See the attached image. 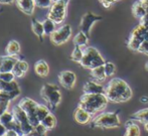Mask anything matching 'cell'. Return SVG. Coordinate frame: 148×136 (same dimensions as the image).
I'll use <instances>...</instances> for the list:
<instances>
[{
	"mask_svg": "<svg viewBox=\"0 0 148 136\" xmlns=\"http://www.w3.org/2000/svg\"><path fill=\"white\" fill-rule=\"evenodd\" d=\"M144 129H145V130H146L147 132H148V122L144 123Z\"/></svg>",
	"mask_w": 148,
	"mask_h": 136,
	"instance_id": "45",
	"label": "cell"
},
{
	"mask_svg": "<svg viewBox=\"0 0 148 136\" xmlns=\"http://www.w3.org/2000/svg\"><path fill=\"white\" fill-rule=\"evenodd\" d=\"M90 71H91V72H90L91 77L97 82H103L107 78V75H106V73H105V69H104V65L103 66L97 67V68H94Z\"/></svg>",
	"mask_w": 148,
	"mask_h": 136,
	"instance_id": "21",
	"label": "cell"
},
{
	"mask_svg": "<svg viewBox=\"0 0 148 136\" xmlns=\"http://www.w3.org/2000/svg\"><path fill=\"white\" fill-rule=\"evenodd\" d=\"M72 36V27L70 24H64L51 35V41L56 45H60L66 43Z\"/></svg>",
	"mask_w": 148,
	"mask_h": 136,
	"instance_id": "10",
	"label": "cell"
},
{
	"mask_svg": "<svg viewBox=\"0 0 148 136\" xmlns=\"http://www.w3.org/2000/svg\"><path fill=\"white\" fill-rule=\"evenodd\" d=\"M49 113H51V111H49V107H47L45 105H40V104H38V105H37L36 117H37V119L39 120V122H41V121H42L43 119H45V117L49 114Z\"/></svg>",
	"mask_w": 148,
	"mask_h": 136,
	"instance_id": "29",
	"label": "cell"
},
{
	"mask_svg": "<svg viewBox=\"0 0 148 136\" xmlns=\"http://www.w3.org/2000/svg\"><path fill=\"white\" fill-rule=\"evenodd\" d=\"M70 0H58L53 3L49 9L47 18L55 21L57 24H60L66 19V7Z\"/></svg>",
	"mask_w": 148,
	"mask_h": 136,
	"instance_id": "7",
	"label": "cell"
},
{
	"mask_svg": "<svg viewBox=\"0 0 148 136\" xmlns=\"http://www.w3.org/2000/svg\"><path fill=\"white\" fill-rule=\"evenodd\" d=\"M6 56H16L18 54L20 53V45L18 41H10L8 43L7 47L5 49Z\"/></svg>",
	"mask_w": 148,
	"mask_h": 136,
	"instance_id": "25",
	"label": "cell"
},
{
	"mask_svg": "<svg viewBox=\"0 0 148 136\" xmlns=\"http://www.w3.org/2000/svg\"><path fill=\"white\" fill-rule=\"evenodd\" d=\"M106 97L112 103H124L132 98L130 86L120 78H113L105 87Z\"/></svg>",
	"mask_w": 148,
	"mask_h": 136,
	"instance_id": "1",
	"label": "cell"
},
{
	"mask_svg": "<svg viewBox=\"0 0 148 136\" xmlns=\"http://www.w3.org/2000/svg\"><path fill=\"white\" fill-rule=\"evenodd\" d=\"M84 56V47H75L74 51H73L72 54H71V60L75 63H79L80 64L81 60Z\"/></svg>",
	"mask_w": 148,
	"mask_h": 136,
	"instance_id": "30",
	"label": "cell"
},
{
	"mask_svg": "<svg viewBox=\"0 0 148 136\" xmlns=\"http://www.w3.org/2000/svg\"><path fill=\"white\" fill-rule=\"evenodd\" d=\"M40 124H42L47 130H51L57 126V118L55 117V115L49 113L45 119L40 122Z\"/></svg>",
	"mask_w": 148,
	"mask_h": 136,
	"instance_id": "27",
	"label": "cell"
},
{
	"mask_svg": "<svg viewBox=\"0 0 148 136\" xmlns=\"http://www.w3.org/2000/svg\"><path fill=\"white\" fill-rule=\"evenodd\" d=\"M108 98L105 94H83L80 98L79 106L84 108L92 115L103 111L108 105Z\"/></svg>",
	"mask_w": 148,
	"mask_h": 136,
	"instance_id": "2",
	"label": "cell"
},
{
	"mask_svg": "<svg viewBox=\"0 0 148 136\" xmlns=\"http://www.w3.org/2000/svg\"><path fill=\"white\" fill-rule=\"evenodd\" d=\"M34 71H35V73H36V75H38L41 78H45V77H47V75H49V65L47 64V62L40 60L35 63Z\"/></svg>",
	"mask_w": 148,
	"mask_h": 136,
	"instance_id": "20",
	"label": "cell"
},
{
	"mask_svg": "<svg viewBox=\"0 0 148 136\" xmlns=\"http://www.w3.org/2000/svg\"><path fill=\"white\" fill-rule=\"evenodd\" d=\"M31 28H32V31L34 32V34L42 41V37L45 35V29H43L42 22L38 21L35 18H32V20H31Z\"/></svg>",
	"mask_w": 148,
	"mask_h": 136,
	"instance_id": "26",
	"label": "cell"
},
{
	"mask_svg": "<svg viewBox=\"0 0 148 136\" xmlns=\"http://www.w3.org/2000/svg\"><path fill=\"white\" fill-rule=\"evenodd\" d=\"M18 105H19V107L26 113V115H27L28 119H29L31 125H32L33 127L40 124V122H39V120L36 117V108H37L38 103H36L34 100L30 99V98L24 97L20 100Z\"/></svg>",
	"mask_w": 148,
	"mask_h": 136,
	"instance_id": "8",
	"label": "cell"
},
{
	"mask_svg": "<svg viewBox=\"0 0 148 136\" xmlns=\"http://www.w3.org/2000/svg\"><path fill=\"white\" fill-rule=\"evenodd\" d=\"M18 58L16 56H2V62H1V72H12L14 66L17 63Z\"/></svg>",
	"mask_w": 148,
	"mask_h": 136,
	"instance_id": "17",
	"label": "cell"
},
{
	"mask_svg": "<svg viewBox=\"0 0 148 136\" xmlns=\"http://www.w3.org/2000/svg\"><path fill=\"white\" fill-rule=\"evenodd\" d=\"M77 81V76L72 71H62L59 74V82L64 88L71 90L74 88Z\"/></svg>",
	"mask_w": 148,
	"mask_h": 136,
	"instance_id": "12",
	"label": "cell"
},
{
	"mask_svg": "<svg viewBox=\"0 0 148 136\" xmlns=\"http://www.w3.org/2000/svg\"><path fill=\"white\" fill-rule=\"evenodd\" d=\"M20 95L19 91L14 92H0V101H12Z\"/></svg>",
	"mask_w": 148,
	"mask_h": 136,
	"instance_id": "31",
	"label": "cell"
},
{
	"mask_svg": "<svg viewBox=\"0 0 148 136\" xmlns=\"http://www.w3.org/2000/svg\"><path fill=\"white\" fill-rule=\"evenodd\" d=\"M12 113H13L14 119L17 121V123L19 124L20 128H21V132L22 135L26 136L27 134H29L31 132V130L33 129V126L31 125L29 119H28L26 113L19 107V105L14 106L12 109Z\"/></svg>",
	"mask_w": 148,
	"mask_h": 136,
	"instance_id": "9",
	"label": "cell"
},
{
	"mask_svg": "<svg viewBox=\"0 0 148 136\" xmlns=\"http://www.w3.org/2000/svg\"><path fill=\"white\" fill-rule=\"evenodd\" d=\"M140 101L142 102V103H148V97H146V96H143V97L140 98Z\"/></svg>",
	"mask_w": 148,
	"mask_h": 136,
	"instance_id": "43",
	"label": "cell"
},
{
	"mask_svg": "<svg viewBox=\"0 0 148 136\" xmlns=\"http://www.w3.org/2000/svg\"><path fill=\"white\" fill-rule=\"evenodd\" d=\"M9 101H0V116L3 114L5 111H7L9 107Z\"/></svg>",
	"mask_w": 148,
	"mask_h": 136,
	"instance_id": "38",
	"label": "cell"
},
{
	"mask_svg": "<svg viewBox=\"0 0 148 136\" xmlns=\"http://www.w3.org/2000/svg\"><path fill=\"white\" fill-rule=\"evenodd\" d=\"M140 23H142L143 25H144L146 28L148 29V20H146V19H142V20H140Z\"/></svg>",
	"mask_w": 148,
	"mask_h": 136,
	"instance_id": "44",
	"label": "cell"
},
{
	"mask_svg": "<svg viewBox=\"0 0 148 136\" xmlns=\"http://www.w3.org/2000/svg\"><path fill=\"white\" fill-rule=\"evenodd\" d=\"M28 71V64L25 62V60H18L17 63L14 66L13 70H12V73L14 74L15 78H22V77L25 76V74Z\"/></svg>",
	"mask_w": 148,
	"mask_h": 136,
	"instance_id": "18",
	"label": "cell"
},
{
	"mask_svg": "<svg viewBox=\"0 0 148 136\" xmlns=\"http://www.w3.org/2000/svg\"><path fill=\"white\" fill-rule=\"evenodd\" d=\"M19 90V86L15 80L12 82H3L0 80V92H14Z\"/></svg>",
	"mask_w": 148,
	"mask_h": 136,
	"instance_id": "24",
	"label": "cell"
},
{
	"mask_svg": "<svg viewBox=\"0 0 148 136\" xmlns=\"http://www.w3.org/2000/svg\"><path fill=\"white\" fill-rule=\"evenodd\" d=\"M145 69H146V70L148 71V63H146V64H145Z\"/></svg>",
	"mask_w": 148,
	"mask_h": 136,
	"instance_id": "47",
	"label": "cell"
},
{
	"mask_svg": "<svg viewBox=\"0 0 148 136\" xmlns=\"http://www.w3.org/2000/svg\"><path fill=\"white\" fill-rule=\"evenodd\" d=\"M105 63L106 60H104L103 56L100 54V52L96 47H88V45L84 47V56L80 63L83 68L92 70L99 66H103Z\"/></svg>",
	"mask_w": 148,
	"mask_h": 136,
	"instance_id": "4",
	"label": "cell"
},
{
	"mask_svg": "<svg viewBox=\"0 0 148 136\" xmlns=\"http://www.w3.org/2000/svg\"><path fill=\"white\" fill-rule=\"evenodd\" d=\"M15 4L23 13L31 15L35 8V0H15Z\"/></svg>",
	"mask_w": 148,
	"mask_h": 136,
	"instance_id": "15",
	"label": "cell"
},
{
	"mask_svg": "<svg viewBox=\"0 0 148 136\" xmlns=\"http://www.w3.org/2000/svg\"><path fill=\"white\" fill-rule=\"evenodd\" d=\"M130 118H131V120L137 121V122H140V123H142V124L148 122V108L141 109V110L133 113L130 116Z\"/></svg>",
	"mask_w": 148,
	"mask_h": 136,
	"instance_id": "22",
	"label": "cell"
},
{
	"mask_svg": "<svg viewBox=\"0 0 148 136\" xmlns=\"http://www.w3.org/2000/svg\"><path fill=\"white\" fill-rule=\"evenodd\" d=\"M13 120H14V116H13L12 111L11 112H9V111L7 110V111H5L1 116H0V122H1L5 127L7 126L10 122H12Z\"/></svg>",
	"mask_w": 148,
	"mask_h": 136,
	"instance_id": "33",
	"label": "cell"
},
{
	"mask_svg": "<svg viewBox=\"0 0 148 136\" xmlns=\"http://www.w3.org/2000/svg\"><path fill=\"white\" fill-rule=\"evenodd\" d=\"M104 69H105V73L107 77H113L116 72V67L113 63L111 62H106L104 64Z\"/></svg>",
	"mask_w": 148,
	"mask_h": 136,
	"instance_id": "34",
	"label": "cell"
},
{
	"mask_svg": "<svg viewBox=\"0 0 148 136\" xmlns=\"http://www.w3.org/2000/svg\"><path fill=\"white\" fill-rule=\"evenodd\" d=\"M55 1H58V0H53V2H55Z\"/></svg>",
	"mask_w": 148,
	"mask_h": 136,
	"instance_id": "48",
	"label": "cell"
},
{
	"mask_svg": "<svg viewBox=\"0 0 148 136\" xmlns=\"http://www.w3.org/2000/svg\"><path fill=\"white\" fill-rule=\"evenodd\" d=\"M132 12L135 17L138 19H143L147 13V8L143 0H137L132 6Z\"/></svg>",
	"mask_w": 148,
	"mask_h": 136,
	"instance_id": "16",
	"label": "cell"
},
{
	"mask_svg": "<svg viewBox=\"0 0 148 136\" xmlns=\"http://www.w3.org/2000/svg\"><path fill=\"white\" fill-rule=\"evenodd\" d=\"M1 62H2V56H0V68H1ZM0 73H1V70H0Z\"/></svg>",
	"mask_w": 148,
	"mask_h": 136,
	"instance_id": "46",
	"label": "cell"
},
{
	"mask_svg": "<svg viewBox=\"0 0 148 136\" xmlns=\"http://www.w3.org/2000/svg\"><path fill=\"white\" fill-rule=\"evenodd\" d=\"M15 79V76L12 72H1L0 73V80L3 82H12Z\"/></svg>",
	"mask_w": 148,
	"mask_h": 136,
	"instance_id": "35",
	"label": "cell"
},
{
	"mask_svg": "<svg viewBox=\"0 0 148 136\" xmlns=\"http://www.w3.org/2000/svg\"><path fill=\"white\" fill-rule=\"evenodd\" d=\"M15 0H0V4H12Z\"/></svg>",
	"mask_w": 148,
	"mask_h": 136,
	"instance_id": "42",
	"label": "cell"
},
{
	"mask_svg": "<svg viewBox=\"0 0 148 136\" xmlns=\"http://www.w3.org/2000/svg\"><path fill=\"white\" fill-rule=\"evenodd\" d=\"M138 52L141 54H147L148 56V38H146L142 43H141Z\"/></svg>",
	"mask_w": 148,
	"mask_h": 136,
	"instance_id": "37",
	"label": "cell"
},
{
	"mask_svg": "<svg viewBox=\"0 0 148 136\" xmlns=\"http://www.w3.org/2000/svg\"><path fill=\"white\" fill-rule=\"evenodd\" d=\"M91 126L93 128L111 129L121 126V120L118 112H103L92 119Z\"/></svg>",
	"mask_w": 148,
	"mask_h": 136,
	"instance_id": "3",
	"label": "cell"
},
{
	"mask_svg": "<svg viewBox=\"0 0 148 136\" xmlns=\"http://www.w3.org/2000/svg\"><path fill=\"white\" fill-rule=\"evenodd\" d=\"M92 116H93V115H92L91 113H89L88 111L85 110L84 108L80 107V106H78V108H77L74 112L75 121L81 125L89 124V123L92 121V119H93Z\"/></svg>",
	"mask_w": 148,
	"mask_h": 136,
	"instance_id": "13",
	"label": "cell"
},
{
	"mask_svg": "<svg viewBox=\"0 0 148 136\" xmlns=\"http://www.w3.org/2000/svg\"><path fill=\"white\" fill-rule=\"evenodd\" d=\"M17 136H23V135H17Z\"/></svg>",
	"mask_w": 148,
	"mask_h": 136,
	"instance_id": "49",
	"label": "cell"
},
{
	"mask_svg": "<svg viewBox=\"0 0 148 136\" xmlns=\"http://www.w3.org/2000/svg\"><path fill=\"white\" fill-rule=\"evenodd\" d=\"M47 129L42 124H38L37 126L33 127L31 132L26 136H47Z\"/></svg>",
	"mask_w": 148,
	"mask_h": 136,
	"instance_id": "32",
	"label": "cell"
},
{
	"mask_svg": "<svg viewBox=\"0 0 148 136\" xmlns=\"http://www.w3.org/2000/svg\"><path fill=\"white\" fill-rule=\"evenodd\" d=\"M102 19L101 15H98L95 14L91 11H88L87 13H85L83 15L82 19H81V23H80V30L83 32L86 33L88 36H90V33H91V28L94 24L97 21Z\"/></svg>",
	"mask_w": 148,
	"mask_h": 136,
	"instance_id": "11",
	"label": "cell"
},
{
	"mask_svg": "<svg viewBox=\"0 0 148 136\" xmlns=\"http://www.w3.org/2000/svg\"><path fill=\"white\" fill-rule=\"evenodd\" d=\"M53 0H35V5L39 8H49L53 5Z\"/></svg>",
	"mask_w": 148,
	"mask_h": 136,
	"instance_id": "36",
	"label": "cell"
},
{
	"mask_svg": "<svg viewBox=\"0 0 148 136\" xmlns=\"http://www.w3.org/2000/svg\"><path fill=\"white\" fill-rule=\"evenodd\" d=\"M74 45L75 47H85L88 45L89 43V36L83 31H79L74 37Z\"/></svg>",
	"mask_w": 148,
	"mask_h": 136,
	"instance_id": "23",
	"label": "cell"
},
{
	"mask_svg": "<svg viewBox=\"0 0 148 136\" xmlns=\"http://www.w3.org/2000/svg\"><path fill=\"white\" fill-rule=\"evenodd\" d=\"M42 24H43V29H45V35H49L51 36L56 31V29H57L56 28V24L57 23L55 21H53L51 19H49V18H47V19L43 20Z\"/></svg>",
	"mask_w": 148,
	"mask_h": 136,
	"instance_id": "28",
	"label": "cell"
},
{
	"mask_svg": "<svg viewBox=\"0 0 148 136\" xmlns=\"http://www.w3.org/2000/svg\"><path fill=\"white\" fill-rule=\"evenodd\" d=\"M83 92L85 94H104L105 87L97 81H89L83 87Z\"/></svg>",
	"mask_w": 148,
	"mask_h": 136,
	"instance_id": "14",
	"label": "cell"
},
{
	"mask_svg": "<svg viewBox=\"0 0 148 136\" xmlns=\"http://www.w3.org/2000/svg\"><path fill=\"white\" fill-rule=\"evenodd\" d=\"M143 1H147V0H143Z\"/></svg>",
	"mask_w": 148,
	"mask_h": 136,
	"instance_id": "50",
	"label": "cell"
},
{
	"mask_svg": "<svg viewBox=\"0 0 148 136\" xmlns=\"http://www.w3.org/2000/svg\"><path fill=\"white\" fill-rule=\"evenodd\" d=\"M123 136H140V127L134 122V120H129L125 123V133Z\"/></svg>",
	"mask_w": 148,
	"mask_h": 136,
	"instance_id": "19",
	"label": "cell"
},
{
	"mask_svg": "<svg viewBox=\"0 0 148 136\" xmlns=\"http://www.w3.org/2000/svg\"><path fill=\"white\" fill-rule=\"evenodd\" d=\"M148 38V29L142 23L138 24L131 31L129 39L127 41V45L130 49L134 52H138L141 43Z\"/></svg>",
	"mask_w": 148,
	"mask_h": 136,
	"instance_id": "6",
	"label": "cell"
},
{
	"mask_svg": "<svg viewBox=\"0 0 148 136\" xmlns=\"http://www.w3.org/2000/svg\"><path fill=\"white\" fill-rule=\"evenodd\" d=\"M99 1L101 2V4L104 6V7L108 8L111 5H113L114 3H116L117 1H119V0H99Z\"/></svg>",
	"mask_w": 148,
	"mask_h": 136,
	"instance_id": "39",
	"label": "cell"
},
{
	"mask_svg": "<svg viewBox=\"0 0 148 136\" xmlns=\"http://www.w3.org/2000/svg\"><path fill=\"white\" fill-rule=\"evenodd\" d=\"M40 96L51 109L57 108L62 101L60 90L55 84H45L41 87Z\"/></svg>",
	"mask_w": 148,
	"mask_h": 136,
	"instance_id": "5",
	"label": "cell"
},
{
	"mask_svg": "<svg viewBox=\"0 0 148 136\" xmlns=\"http://www.w3.org/2000/svg\"><path fill=\"white\" fill-rule=\"evenodd\" d=\"M17 135H19V134H18L16 131H14V130H7V132H6L3 136H17Z\"/></svg>",
	"mask_w": 148,
	"mask_h": 136,
	"instance_id": "41",
	"label": "cell"
},
{
	"mask_svg": "<svg viewBox=\"0 0 148 136\" xmlns=\"http://www.w3.org/2000/svg\"><path fill=\"white\" fill-rule=\"evenodd\" d=\"M6 132H7V128L0 122V136H3Z\"/></svg>",
	"mask_w": 148,
	"mask_h": 136,
	"instance_id": "40",
	"label": "cell"
}]
</instances>
